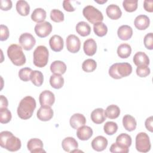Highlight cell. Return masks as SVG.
<instances>
[{
	"label": "cell",
	"instance_id": "6da1fadb",
	"mask_svg": "<svg viewBox=\"0 0 153 153\" xmlns=\"http://www.w3.org/2000/svg\"><path fill=\"white\" fill-rule=\"evenodd\" d=\"M36 106L35 99L30 96H26L19 103L17 109V115L22 120H28L32 116Z\"/></svg>",
	"mask_w": 153,
	"mask_h": 153
},
{
	"label": "cell",
	"instance_id": "7a4b0ae2",
	"mask_svg": "<svg viewBox=\"0 0 153 153\" xmlns=\"http://www.w3.org/2000/svg\"><path fill=\"white\" fill-rule=\"evenodd\" d=\"M0 145L9 151L14 152L20 149L22 143L20 140L11 132L3 131L0 133Z\"/></svg>",
	"mask_w": 153,
	"mask_h": 153
},
{
	"label": "cell",
	"instance_id": "3957f363",
	"mask_svg": "<svg viewBox=\"0 0 153 153\" xmlns=\"http://www.w3.org/2000/svg\"><path fill=\"white\" fill-rule=\"evenodd\" d=\"M108 72L111 77L119 79L130 75L132 72V66L127 62L115 63L110 66Z\"/></svg>",
	"mask_w": 153,
	"mask_h": 153
},
{
	"label": "cell",
	"instance_id": "277c9868",
	"mask_svg": "<svg viewBox=\"0 0 153 153\" xmlns=\"http://www.w3.org/2000/svg\"><path fill=\"white\" fill-rule=\"evenodd\" d=\"M22 47L18 44L10 45L7 49V55L11 62L16 66H20L26 63V57Z\"/></svg>",
	"mask_w": 153,
	"mask_h": 153
},
{
	"label": "cell",
	"instance_id": "5b68a950",
	"mask_svg": "<svg viewBox=\"0 0 153 153\" xmlns=\"http://www.w3.org/2000/svg\"><path fill=\"white\" fill-rule=\"evenodd\" d=\"M33 64L38 68H43L47 65L48 61L49 53L44 45L38 46L33 51Z\"/></svg>",
	"mask_w": 153,
	"mask_h": 153
},
{
	"label": "cell",
	"instance_id": "8992f818",
	"mask_svg": "<svg viewBox=\"0 0 153 153\" xmlns=\"http://www.w3.org/2000/svg\"><path fill=\"white\" fill-rule=\"evenodd\" d=\"M82 14L84 17L92 24L102 22L103 20L102 12L92 5L85 7L82 10Z\"/></svg>",
	"mask_w": 153,
	"mask_h": 153
},
{
	"label": "cell",
	"instance_id": "52a82bcc",
	"mask_svg": "<svg viewBox=\"0 0 153 153\" xmlns=\"http://www.w3.org/2000/svg\"><path fill=\"white\" fill-rule=\"evenodd\" d=\"M151 147L148 135L145 132L139 133L136 136V148L140 152H147Z\"/></svg>",
	"mask_w": 153,
	"mask_h": 153
},
{
	"label": "cell",
	"instance_id": "ba28073f",
	"mask_svg": "<svg viewBox=\"0 0 153 153\" xmlns=\"http://www.w3.org/2000/svg\"><path fill=\"white\" fill-rule=\"evenodd\" d=\"M21 47L25 50H30L36 44V40L33 36L30 33H22L19 39Z\"/></svg>",
	"mask_w": 153,
	"mask_h": 153
},
{
	"label": "cell",
	"instance_id": "9c48e42d",
	"mask_svg": "<svg viewBox=\"0 0 153 153\" xmlns=\"http://www.w3.org/2000/svg\"><path fill=\"white\" fill-rule=\"evenodd\" d=\"M52 31V26L48 22L37 23L35 26L36 35L40 38H45L50 35Z\"/></svg>",
	"mask_w": 153,
	"mask_h": 153
},
{
	"label": "cell",
	"instance_id": "30bf717a",
	"mask_svg": "<svg viewBox=\"0 0 153 153\" xmlns=\"http://www.w3.org/2000/svg\"><path fill=\"white\" fill-rule=\"evenodd\" d=\"M67 50L72 53H76L79 51L81 47V42L78 36L75 35H69L66 40Z\"/></svg>",
	"mask_w": 153,
	"mask_h": 153
},
{
	"label": "cell",
	"instance_id": "8fae6325",
	"mask_svg": "<svg viewBox=\"0 0 153 153\" xmlns=\"http://www.w3.org/2000/svg\"><path fill=\"white\" fill-rule=\"evenodd\" d=\"M53 111L51 106L43 105L41 106L37 111V118L42 121H47L50 120L53 117Z\"/></svg>",
	"mask_w": 153,
	"mask_h": 153
},
{
	"label": "cell",
	"instance_id": "7c38bea8",
	"mask_svg": "<svg viewBox=\"0 0 153 153\" xmlns=\"http://www.w3.org/2000/svg\"><path fill=\"white\" fill-rule=\"evenodd\" d=\"M27 149L31 153L45 152L43 149V143L41 140L38 138L30 139L27 143Z\"/></svg>",
	"mask_w": 153,
	"mask_h": 153
},
{
	"label": "cell",
	"instance_id": "4fadbf2b",
	"mask_svg": "<svg viewBox=\"0 0 153 153\" xmlns=\"http://www.w3.org/2000/svg\"><path fill=\"white\" fill-rule=\"evenodd\" d=\"M39 100L41 106L46 105L51 106L55 102V96L50 90H44L39 94Z\"/></svg>",
	"mask_w": 153,
	"mask_h": 153
},
{
	"label": "cell",
	"instance_id": "5bb4252c",
	"mask_svg": "<svg viewBox=\"0 0 153 153\" xmlns=\"http://www.w3.org/2000/svg\"><path fill=\"white\" fill-rule=\"evenodd\" d=\"M108 140L102 136H98L91 141L92 148L98 152L102 151L106 149L108 146Z\"/></svg>",
	"mask_w": 153,
	"mask_h": 153
},
{
	"label": "cell",
	"instance_id": "9a60e30c",
	"mask_svg": "<svg viewBox=\"0 0 153 153\" xmlns=\"http://www.w3.org/2000/svg\"><path fill=\"white\" fill-rule=\"evenodd\" d=\"M49 44L51 49L55 51H60L64 46V42L63 38L57 35H54L52 36L49 40Z\"/></svg>",
	"mask_w": 153,
	"mask_h": 153
},
{
	"label": "cell",
	"instance_id": "2e32d148",
	"mask_svg": "<svg viewBox=\"0 0 153 153\" xmlns=\"http://www.w3.org/2000/svg\"><path fill=\"white\" fill-rule=\"evenodd\" d=\"M69 123L73 128L78 129L79 127L85 124L86 119L85 117L81 114H74L70 118Z\"/></svg>",
	"mask_w": 153,
	"mask_h": 153
},
{
	"label": "cell",
	"instance_id": "e0dca14e",
	"mask_svg": "<svg viewBox=\"0 0 153 153\" xmlns=\"http://www.w3.org/2000/svg\"><path fill=\"white\" fill-rule=\"evenodd\" d=\"M62 146L65 151L72 152V151L78 149V144L77 141L74 137H67L62 140Z\"/></svg>",
	"mask_w": 153,
	"mask_h": 153
},
{
	"label": "cell",
	"instance_id": "ac0fdd59",
	"mask_svg": "<svg viewBox=\"0 0 153 153\" xmlns=\"http://www.w3.org/2000/svg\"><path fill=\"white\" fill-rule=\"evenodd\" d=\"M150 23L149 18L143 14L137 16L134 21V24L135 27L138 30H145L148 27Z\"/></svg>",
	"mask_w": 153,
	"mask_h": 153
},
{
	"label": "cell",
	"instance_id": "d6986e66",
	"mask_svg": "<svg viewBox=\"0 0 153 153\" xmlns=\"http://www.w3.org/2000/svg\"><path fill=\"white\" fill-rule=\"evenodd\" d=\"M117 35L121 40H128L133 35V29L128 25H122L118 29Z\"/></svg>",
	"mask_w": 153,
	"mask_h": 153
},
{
	"label": "cell",
	"instance_id": "ffe728a7",
	"mask_svg": "<svg viewBox=\"0 0 153 153\" xmlns=\"http://www.w3.org/2000/svg\"><path fill=\"white\" fill-rule=\"evenodd\" d=\"M106 13L108 17L112 20H117L120 19L122 15L120 8L115 4L108 5L106 9Z\"/></svg>",
	"mask_w": 153,
	"mask_h": 153
},
{
	"label": "cell",
	"instance_id": "44dd1931",
	"mask_svg": "<svg viewBox=\"0 0 153 153\" xmlns=\"http://www.w3.org/2000/svg\"><path fill=\"white\" fill-rule=\"evenodd\" d=\"M93 133V130L90 127L82 126L77 129L76 136L81 140H87L92 136Z\"/></svg>",
	"mask_w": 153,
	"mask_h": 153
},
{
	"label": "cell",
	"instance_id": "7402d4cb",
	"mask_svg": "<svg viewBox=\"0 0 153 153\" xmlns=\"http://www.w3.org/2000/svg\"><path fill=\"white\" fill-rule=\"evenodd\" d=\"M83 49L85 54L88 56H93L97 50V44L96 41L92 39L89 38L85 40L83 44Z\"/></svg>",
	"mask_w": 153,
	"mask_h": 153
},
{
	"label": "cell",
	"instance_id": "603a6c76",
	"mask_svg": "<svg viewBox=\"0 0 153 153\" xmlns=\"http://www.w3.org/2000/svg\"><path fill=\"white\" fill-rule=\"evenodd\" d=\"M133 62L137 66H148L149 64V59L148 56L142 51L137 52L133 56Z\"/></svg>",
	"mask_w": 153,
	"mask_h": 153
},
{
	"label": "cell",
	"instance_id": "cb8c5ba5",
	"mask_svg": "<svg viewBox=\"0 0 153 153\" xmlns=\"http://www.w3.org/2000/svg\"><path fill=\"white\" fill-rule=\"evenodd\" d=\"M91 119L95 124H99L103 123L106 120L103 109L99 108L93 110L91 113Z\"/></svg>",
	"mask_w": 153,
	"mask_h": 153
},
{
	"label": "cell",
	"instance_id": "d4e9b609",
	"mask_svg": "<svg viewBox=\"0 0 153 153\" xmlns=\"http://www.w3.org/2000/svg\"><path fill=\"white\" fill-rule=\"evenodd\" d=\"M123 124L126 130L132 131L136 129L137 123L135 118L133 116L127 114L125 115L123 118Z\"/></svg>",
	"mask_w": 153,
	"mask_h": 153
},
{
	"label": "cell",
	"instance_id": "484cf974",
	"mask_svg": "<svg viewBox=\"0 0 153 153\" xmlns=\"http://www.w3.org/2000/svg\"><path fill=\"white\" fill-rule=\"evenodd\" d=\"M50 70L54 74L62 75L66 71V64L60 60H55L50 65Z\"/></svg>",
	"mask_w": 153,
	"mask_h": 153
},
{
	"label": "cell",
	"instance_id": "4316f807",
	"mask_svg": "<svg viewBox=\"0 0 153 153\" xmlns=\"http://www.w3.org/2000/svg\"><path fill=\"white\" fill-rule=\"evenodd\" d=\"M17 13L22 16H27L30 11V6L27 2L24 0H19L16 5Z\"/></svg>",
	"mask_w": 153,
	"mask_h": 153
},
{
	"label": "cell",
	"instance_id": "83f0119b",
	"mask_svg": "<svg viewBox=\"0 0 153 153\" xmlns=\"http://www.w3.org/2000/svg\"><path fill=\"white\" fill-rule=\"evenodd\" d=\"M46 16V11L44 9L41 8H37L32 12L31 14V19L33 22L39 23L44 22Z\"/></svg>",
	"mask_w": 153,
	"mask_h": 153
},
{
	"label": "cell",
	"instance_id": "f1b7e54d",
	"mask_svg": "<svg viewBox=\"0 0 153 153\" xmlns=\"http://www.w3.org/2000/svg\"><path fill=\"white\" fill-rule=\"evenodd\" d=\"M76 31L81 36H86L90 35L91 27L85 22H79L76 25Z\"/></svg>",
	"mask_w": 153,
	"mask_h": 153
},
{
	"label": "cell",
	"instance_id": "f546056e",
	"mask_svg": "<svg viewBox=\"0 0 153 153\" xmlns=\"http://www.w3.org/2000/svg\"><path fill=\"white\" fill-rule=\"evenodd\" d=\"M105 115L109 119H115L118 118L120 114V108L115 105H109L105 109Z\"/></svg>",
	"mask_w": 153,
	"mask_h": 153
},
{
	"label": "cell",
	"instance_id": "4dcf8cb0",
	"mask_svg": "<svg viewBox=\"0 0 153 153\" xmlns=\"http://www.w3.org/2000/svg\"><path fill=\"white\" fill-rule=\"evenodd\" d=\"M131 53V46L128 44H121L117 48V54L122 59H126L128 57Z\"/></svg>",
	"mask_w": 153,
	"mask_h": 153
},
{
	"label": "cell",
	"instance_id": "1f68e13d",
	"mask_svg": "<svg viewBox=\"0 0 153 153\" xmlns=\"http://www.w3.org/2000/svg\"><path fill=\"white\" fill-rule=\"evenodd\" d=\"M50 84L55 89L61 88L64 84V78L61 75L53 74L50 76Z\"/></svg>",
	"mask_w": 153,
	"mask_h": 153
},
{
	"label": "cell",
	"instance_id": "d6a6232c",
	"mask_svg": "<svg viewBox=\"0 0 153 153\" xmlns=\"http://www.w3.org/2000/svg\"><path fill=\"white\" fill-rule=\"evenodd\" d=\"M131 137L129 134L127 133H121L117 137L115 142L124 147L128 148L131 144Z\"/></svg>",
	"mask_w": 153,
	"mask_h": 153
},
{
	"label": "cell",
	"instance_id": "836d02e7",
	"mask_svg": "<svg viewBox=\"0 0 153 153\" xmlns=\"http://www.w3.org/2000/svg\"><path fill=\"white\" fill-rule=\"evenodd\" d=\"M30 80L32 84L36 87H40L44 81V76L39 71H32L30 75Z\"/></svg>",
	"mask_w": 153,
	"mask_h": 153
},
{
	"label": "cell",
	"instance_id": "e575fe53",
	"mask_svg": "<svg viewBox=\"0 0 153 153\" xmlns=\"http://www.w3.org/2000/svg\"><path fill=\"white\" fill-rule=\"evenodd\" d=\"M93 30L97 36L102 37L106 35L108 32V27L103 22H97L94 24Z\"/></svg>",
	"mask_w": 153,
	"mask_h": 153
},
{
	"label": "cell",
	"instance_id": "d590c367",
	"mask_svg": "<svg viewBox=\"0 0 153 153\" xmlns=\"http://www.w3.org/2000/svg\"><path fill=\"white\" fill-rule=\"evenodd\" d=\"M97 67V63L96 61L91 59H88L85 60L82 64V69L84 72H92Z\"/></svg>",
	"mask_w": 153,
	"mask_h": 153
},
{
	"label": "cell",
	"instance_id": "8d00e7d4",
	"mask_svg": "<svg viewBox=\"0 0 153 153\" xmlns=\"http://www.w3.org/2000/svg\"><path fill=\"white\" fill-rule=\"evenodd\" d=\"M103 130L106 134L113 135L117 131L118 125L115 122L108 121L103 126Z\"/></svg>",
	"mask_w": 153,
	"mask_h": 153
},
{
	"label": "cell",
	"instance_id": "74e56055",
	"mask_svg": "<svg viewBox=\"0 0 153 153\" xmlns=\"http://www.w3.org/2000/svg\"><path fill=\"white\" fill-rule=\"evenodd\" d=\"M137 3V0H124L123 2V6L127 12L131 13L136 10Z\"/></svg>",
	"mask_w": 153,
	"mask_h": 153
},
{
	"label": "cell",
	"instance_id": "f35d334b",
	"mask_svg": "<svg viewBox=\"0 0 153 153\" xmlns=\"http://www.w3.org/2000/svg\"><path fill=\"white\" fill-rule=\"evenodd\" d=\"M12 118L11 113L7 108L0 109V122L2 124L9 123Z\"/></svg>",
	"mask_w": 153,
	"mask_h": 153
},
{
	"label": "cell",
	"instance_id": "ab89813d",
	"mask_svg": "<svg viewBox=\"0 0 153 153\" xmlns=\"http://www.w3.org/2000/svg\"><path fill=\"white\" fill-rule=\"evenodd\" d=\"M50 18L54 22H62L64 20V14L59 10L53 9L50 12Z\"/></svg>",
	"mask_w": 153,
	"mask_h": 153
},
{
	"label": "cell",
	"instance_id": "60d3db41",
	"mask_svg": "<svg viewBox=\"0 0 153 153\" xmlns=\"http://www.w3.org/2000/svg\"><path fill=\"white\" fill-rule=\"evenodd\" d=\"M32 72V69L29 68H22L19 72V76L21 80L25 82L28 81L30 79V75Z\"/></svg>",
	"mask_w": 153,
	"mask_h": 153
},
{
	"label": "cell",
	"instance_id": "b9f144b4",
	"mask_svg": "<svg viewBox=\"0 0 153 153\" xmlns=\"http://www.w3.org/2000/svg\"><path fill=\"white\" fill-rule=\"evenodd\" d=\"M110 152H122V153H127L129 151L128 148L124 147L117 143L115 142L112 143L109 149Z\"/></svg>",
	"mask_w": 153,
	"mask_h": 153
},
{
	"label": "cell",
	"instance_id": "7bdbcfd3",
	"mask_svg": "<svg viewBox=\"0 0 153 153\" xmlns=\"http://www.w3.org/2000/svg\"><path fill=\"white\" fill-rule=\"evenodd\" d=\"M150 74V69L148 66H139L136 68V74L141 78L146 77Z\"/></svg>",
	"mask_w": 153,
	"mask_h": 153
},
{
	"label": "cell",
	"instance_id": "ee69618b",
	"mask_svg": "<svg viewBox=\"0 0 153 153\" xmlns=\"http://www.w3.org/2000/svg\"><path fill=\"white\" fill-rule=\"evenodd\" d=\"M145 47L148 50L153 49V34L152 32L147 33L143 39Z\"/></svg>",
	"mask_w": 153,
	"mask_h": 153
},
{
	"label": "cell",
	"instance_id": "f6af8a7d",
	"mask_svg": "<svg viewBox=\"0 0 153 153\" xmlns=\"http://www.w3.org/2000/svg\"><path fill=\"white\" fill-rule=\"evenodd\" d=\"M0 33L1 37L0 40L1 41H4L7 40L9 37V30L7 26L4 25H1L0 26Z\"/></svg>",
	"mask_w": 153,
	"mask_h": 153
},
{
	"label": "cell",
	"instance_id": "bcb514c9",
	"mask_svg": "<svg viewBox=\"0 0 153 153\" xmlns=\"http://www.w3.org/2000/svg\"><path fill=\"white\" fill-rule=\"evenodd\" d=\"M12 5V2L10 0H1V9L3 11L10 10Z\"/></svg>",
	"mask_w": 153,
	"mask_h": 153
},
{
	"label": "cell",
	"instance_id": "7dc6e473",
	"mask_svg": "<svg viewBox=\"0 0 153 153\" xmlns=\"http://www.w3.org/2000/svg\"><path fill=\"white\" fill-rule=\"evenodd\" d=\"M63 7L65 11H68V12H72L75 10V8L73 7L72 4H71L70 1H67V0L63 1Z\"/></svg>",
	"mask_w": 153,
	"mask_h": 153
},
{
	"label": "cell",
	"instance_id": "c3c4849f",
	"mask_svg": "<svg viewBox=\"0 0 153 153\" xmlns=\"http://www.w3.org/2000/svg\"><path fill=\"white\" fill-rule=\"evenodd\" d=\"M152 122H153V117L152 116H151L146 118L145 122V126L146 128L149 130L151 132L153 131V126H152Z\"/></svg>",
	"mask_w": 153,
	"mask_h": 153
},
{
	"label": "cell",
	"instance_id": "681fc988",
	"mask_svg": "<svg viewBox=\"0 0 153 153\" xmlns=\"http://www.w3.org/2000/svg\"><path fill=\"white\" fill-rule=\"evenodd\" d=\"M143 8L146 11L152 13L153 11V1L148 0L144 1Z\"/></svg>",
	"mask_w": 153,
	"mask_h": 153
},
{
	"label": "cell",
	"instance_id": "f907efd6",
	"mask_svg": "<svg viewBox=\"0 0 153 153\" xmlns=\"http://www.w3.org/2000/svg\"><path fill=\"white\" fill-rule=\"evenodd\" d=\"M8 106V100L6 97L3 95H1L0 96V109L1 108H7Z\"/></svg>",
	"mask_w": 153,
	"mask_h": 153
},
{
	"label": "cell",
	"instance_id": "816d5d0a",
	"mask_svg": "<svg viewBox=\"0 0 153 153\" xmlns=\"http://www.w3.org/2000/svg\"><path fill=\"white\" fill-rule=\"evenodd\" d=\"M95 2H97V3H99V4H103V3H105V2H107V1L106 0H103V1H96L95 0Z\"/></svg>",
	"mask_w": 153,
	"mask_h": 153
}]
</instances>
